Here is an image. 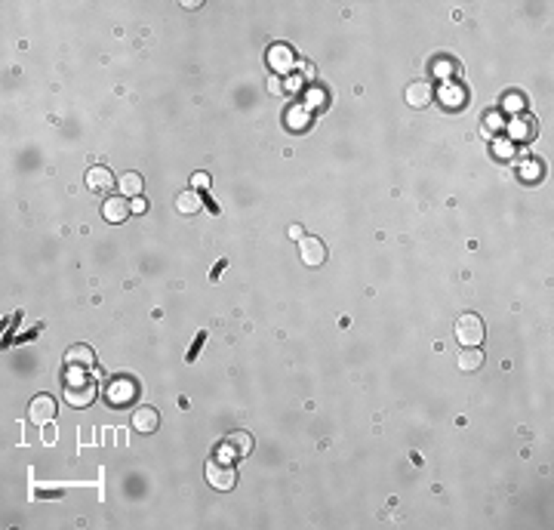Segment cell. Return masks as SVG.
Segmentation results:
<instances>
[{"label": "cell", "mask_w": 554, "mask_h": 530, "mask_svg": "<svg viewBox=\"0 0 554 530\" xmlns=\"http://www.w3.org/2000/svg\"><path fill=\"white\" fill-rule=\"evenodd\" d=\"M65 364L68 367H93L95 364V352L90 346H71L65 352Z\"/></svg>", "instance_id": "cell-16"}, {"label": "cell", "mask_w": 554, "mask_h": 530, "mask_svg": "<svg viewBox=\"0 0 554 530\" xmlns=\"http://www.w3.org/2000/svg\"><path fill=\"white\" fill-rule=\"evenodd\" d=\"M268 65L275 68L277 74H290L292 68H296V56H292V49L286 47V43H275V47L268 49Z\"/></svg>", "instance_id": "cell-9"}, {"label": "cell", "mask_w": 554, "mask_h": 530, "mask_svg": "<svg viewBox=\"0 0 554 530\" xmlns=\"http://www.w3.org/2000/svg\"><path fill=\"white\" fill-rule=\"evenodd\" d=\"M157 426H161V413H157L154 407H139V410L132 413V429L142 432V435H151Z\"/></svg>", "instance_id": "cell-11"}, {"label": "cell", "mask_w": 554, "mask_h": 530, "mask_svg": "<svg viewBox=\"0 0 554 530\" xmlns=\"http://www.w3.org/2000/svg\"><path fill=\"white\" fill-rule=\"evenodd\" d=\"M268 89H271L275 96H280V93H284V84H280L277 78H271V80H268Z\"/></svg>", "instance_id": "cell-26"}, {"label": "cell", "mask_w": 554, "mask_h": 530, "mask_svg": "<svg viewBox=\"0 0 554 530\" xmlns=\"http://www.w3.org/2000/svg\"><path fill=\"white\" fill-rule=\"evenodd\" d=\"M142 188H145V179L139 173H124L120 176V191L126 197H142Z\"/></svg>", "instance_id": "cell-19"}, {"label": "cell", "mask_w": 554, "mask_h": 530, "mask_svg": "<svg viewBox=\"0 0 554 530\" xmlns=\"http://www.w3.org/2000/svg\"><path fill=\"white\" fill-rule=\"evenodd\" d=\"M435 96H437V99H441L447 108H462V105H465V99H468L465 87H459V84H443Z\"/></svg>", "instance_id": "cell-15"}, {"label": "cell", "mask_w": 554, "mask_h": 530, "mask_svg": "<svg viewBox=\"0 0 554 530\" xmlns=\"http://www.w3.org/2000/svg\"><path fill=\"white\" fill-rule=\"evenodd\" d=\"M435 71H437V74H450V71H453V65H447V62H437Z\"/></svg>", "instance_id": "cell-28"}, {"label": "cell", "mask_w": 554, "mask_h": 530, "mask_svg": "<svg viewBox=\"0 0 554 530\" xmlns=\"http://www.w3.org/2000/svg\"><path fill=\"white\" fill-rule=\"evenodd\" d=\"M290 238L302 241V238H305V234H302V225H290Z\"/></svg>", "instance_id": "cell-27"}, {"label": "cell", "mask_w": 554, "mask_h": 530, "mask_svg": "<svg viewBox=\"0 0 554 530\" xmlns=\"http://www.w3.org/2000/svg\"><path fill=\"white\" fill-rule=\"evenodd\" d=\"M431 99H435V89H431V84H425V80H416V84L406 87V105L410 108H425Z\"/></svg>", "instance_id": "cell-13"}, {"label": "cell", "mask_w": 554, "mask_h": 530, "mask_svg": "<svg viewBox=\"0 0 554 530\" xmlns=\"http://www.w3.org/2000/svg\"><path fill=\"white\" fill-rule=\"evenodd\" d=\"M299 256H302V265L317 268L327 263V244L321 238H302L299 241Z\"/></svg>", "instance_id": "cell-5"}, {"label": "cell", "mask_w": 554, "mask_h": 530, "mask_svg": "<svg viewBox=\"0 0 554 530\" xmlns=\"http://www.w3.org/2000/svg\"><path fill=\"white\" fill-rule=\"evenodd\" d=\"M502 126H505L502 114H499V111H489V114H487V133H489V130H502Z\"/></svg>", "instance_id": "cell-22"}, {"label": "cell", "mask_w": 554, "mask_h": 530, "mask_svg": "<svg viewBox=\"0 0 554 530\" xmlns=\"http://www.w3.org/2000/svg\"><path fill=\"white\" fill-rule=\"evenodd\" d=\"M130 210H132V213H145V210H148V203H145V197H132Z\"/></svg>", "instance_id": "cell-25"}, {"label": "cell", "mask_w": 554, "mask_h": 530, "mask_svg": "<svg viewBox=\"0 0 554 530\" xmlns=\"http://www.w3.org/2000/svg\"><path fill=\"white\" fill-rule=\"evenodd\" d=\"M508 139L511 142H533L536 139V118H530V114H518V118L508 120Z\"/></svg>", "instance_id": "cell-4"}, {"label": "cell", "mask_w": 554, "mask_h": 530, "mask_svg": "<svg viewBox=\"0 0 554 530\" xmlns=\"http://www.w3.org/2000/svg\"><path fill=\"white\" fill-rule=\"evenodd\" d=\"M207 481L213 490H231L238 484V472L234 465L222 463V459H209L207 463Z\"/></svg>", "instance_id": "cell-2"}, {"label": "cell", "mask_w": 554, "mask_h": 530, "mask_svg": "<svg viewBox=\"0 0 554 530\" xmlns=\"http://www.w3.org/2000/svg\"><path fill=\"white\" fill-rule=\"evenodd\" d=\"M191 185H194V188H209V176L207 173H194L191 176Z\"/></svg>", "instance_id": "cell-24"}, {"label": "cell", "mask_w": 554, "mask_h": 530, "mask_svg": "<svg viewBox=\"0 0 554 530\" xmlns=\"http://www.w3.org/2000/svg\"><path fill=\"white\" fill-rule=\"evenodd\" d=\"M308 105H327V96H323L321 89H311V93H308Z\"/></svg>", "instance_id": "cell-23"}, {"label": "cell", "mask_w": 554, "mask_h": 530, "mask_svg": "<svg viewBox=\"0 0 554 530\" xmlns=\"http://www.w3.org/2000/svg\"><path fill=\"white\" fill-rule=\"evenodd\" d=\"M65 401L71 407H90L95 401V386L93 382H80V386H68L65 388Z\"/></svg>", "instance_id": "cell-12"}, {"label": "cell", "mask_w": 554, "mask_h": 530, "mask_svg": "<svg viewBox=\"0 0 554 530\" xmlns=\"http://www.w3.org/2000/svg\"><path fill=\"white\" fill-rule=\"evenodd\" d=\"M114 173L108 167H90L86 170V188L90 191H111Z\"/></svg>", "instance_id": "cell-14"}, {"label": "cell", "mask_w": 554, "mask_h": 530, "mask_svg": "<svg viewBox=\"0 0 554 530\" xmlns=\"http://www.w3.org/2000/svg\"><path fill=\"white\" fill-rule=\"evenodd\" d=\"M481 367H483V352H481V346L462 349V355H459V370H462V373H474V370H481Z\"/></svg>", "instance_id": "cell-17"}, {"label": "cell", "mask_w": 554, "mask_h": 530, "mask_svg": "<svg viewBox=\"0 0 554 530\" xmlns=\"http://www.w3.org/2000/svg\"><path fill=\"white\" fill-rule=\"evenodd\" d=\"M176 210H179V216H197L203 210V197L197 188H185L176 195Z\"/></svg>", "instance_id": "cell-10"}, {"label": "cell", "mask_w": 554, "mask_h": 530, "mask_svg": "<svg viewBox=\"0 0 554 530\" xmlns=\"http://www.w3.org/2000/svg\"><path fill=\"white\" fill-rule=\"evenodd\" d=\"M493 155L502 157V161H508V157L514 155V142H511V139H499V136H496L493 139Z\"/></svg>", "instance_id": "cell-21"}, {"label": "cell", "mask_w": 554, "mask_h": 530, "mask_svg": "<svg viewBox=\"0 0 554 530\" xmlns=\"http://www.w3.org/2000/svg\"><path fill=\"white\" fill-rule=\"evenodd\" d=\"M302 68H305V78H314V65H311V62H305Z\"/></svg>", "instance_id": "cell-30"}, {"label": "cell", "mask_w": 554, "mask_h": 530, "mask_svg": "<svg viewBox=\"0 0 554 530\" xmlns=\"http://www.w3.org/2000/svg\"><path fill=\"white\" fill-rule=\"evenodd\" d=\"M518 176L527 179V182H539V179H542V164L539 161H524L520 164V170H518Z\"/></svg>", "instance_id": "cell-20"}, {"label": "cell", "mask_w": 554, "mask_h": 530, "mask_svg": "<svg viewBox=\"0 0 554 530\" xmlns=\"http://www.w3.org/2000/svg\"><path fill=\"white\" fill-rule=\"evenodd\" d=\"M53 417H56V398L53 395H37V398H31V404H28V419L31 423L47 426Z\"/></svg>", "instance_id": "cell-6"}, {"label": "cell", "mask_w": 554, "mask_h": 530, "mask_svg": "<svg viewBox=\"0 0 554 530\" xmlns=\"http://www.w3.org/2000/svg\"><path fill=\"white\" fill-rule=\"evenodd\" d=\"M130 203H126L124 195H111L105 197V203H102V216H105V222H111V225H117V222L130 219Z\"/></svg>", "instance_id": "cell-8"}, {"label": "cell", "mask_w": 554, "mask_h": 530, "mask_svg": "<svg viewBox=\"0 0 554 530\" xmlns=\"http://www.w3.org/2000/svg\"><path fill=\"white\" fill-rule=\"evenodd\" d=\"M136 395H139V388H136V382H132L130 376H114V379L105 386V398L111 401L114 407H126Z\"/></svg>", "instance_id": "cell-3"}, {"label": "cell", "mask_w": 554, "mask_h": 530, "mask_svg": "<svg viewBox=\"0 0 554 530\" xmlns=\"http://www.w3.org/2000/svg\"><path fill=\"white\" fill-rule=\"evenodd\" d=\"M483 333H487V327H483V318L481 315H474V311H465V315L456 318V340H459L465 349H468V346H481Z\"/></svg>", "instance_id": "cell-1"}, {"label": "cell", "mask_w": 554, "mask_h": 530, "mask_svg": "<svg viewBox=\"0 0 554 530\" xmlns=\"http://www.w3.org/2000/svg\"><path fill=\"white\" fill-rule=\"evenodd\" d=\"M250 450H253V435H246V432H231V435L225 438V444L219 447V453L228 459H240Z\"/></svg>", "instance_id": "cell-7"}, {"label": "cell", "mask_w": 554, "mask_h": 530, "mask_svg": "<svg viewBox=\"0 0 554 530\" xmlns=\"http://www.w3.org/2000/svg\"><path fill=\"white\" fill-rule=\"evenodd\" d=\"M520 105H524V102H520V99H518V96H511V99H508V102H505V108H520Z\"/></svg>", "instance_id": "cell-29"}, {"label": "cell", "mask_w": 554, "mask_h": 530, "mask_svg": "<svg viewBox=\"0 0 554 530\" xmlns=\"http://www.w3.org/2000/svg\"><path fill=\"white\" fill-rule=\"evenodd\" d=\"M311 124V111H308V105H290L286 108V126L290 130H305V126Z\"/></svg>", "instance_id": "cell-18"}]
</instances>
